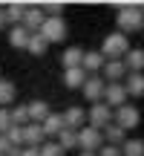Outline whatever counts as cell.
<instances>
[{"instance_id": "6da1fadb", "label": "cell", "mask_w": 144, "mask_h": 156, "mask_svg": "<svg viewBox=\"0 0 144 156\" xmlns=\"http://www.w3.org/2000/svg\"><path fill=\"white\" fill-rule=\"evenodd\" d=\"M115 23H118V32H124V35L141 32L144 29V12L139 9V3H124V6H118Z\"/></svg>"}, {"instance_id": "7a4b0ae2", "label": "cell", "mask_w": 144, "mask_h": 156, "mask_svg": "<svg viewBox=\"0 0 144 156\" xmlns=\"http://www.w3.org/2000/svg\"><path fill=\"white\" fill-rule=\"evenodd\" d=\"M130 52V38L124 32H110L101 44V55L107 61H124V55Z\"/></svg>"}, {"instance_id": "3957f363", "label": "cell", "mask_w": 144, "mask_h": 156, "mask_svg": "<svg viewBox=\"0 0 144 156\" xmlns=\"http://www.w3.org/2000/svg\"><path fill=\"white\" fill-rule=\"evenodd\" d=\"M87 124L104 133L110 124H115V110H112L110 104H104V101H98V104H92L87 110Z\"/></svg>"}, {"instance_id": "277c9868", "label": "cell", "mask_w": 144, "mask_h": 156, "mask_svg": "<svg viewBox=\"0 0 144 156\" xmlns=\"http://www.w3.org/2000/svg\"><path fill=\"white\" fill-rule=\"evenodd\" d=\"M78 147L81 151H87V153H98L101 147H104V133L101 130H95V127H81L78 130Z\"/></svg>"}, {"instance_id": "5b68a950", "label": "cell", "mask_w": 144, "mask_h": 156, "mask_svg": "<svg viewBox=\"0 0 144 156\" xmlns=\"http://www.w3.org/2000/svg\"><path fill=\"white\" fill-rule=\"evenodd\" d=\"M139 122H141V113H139V107L130 104V101L115 110V124H118V127H124L127 133H130L133 127H139Z\"/></svg>"}, {"instance_id": "8992f818", "label": "cell", "mask_w": 144, "mask_h": 156, "mask_svg": "<svg viewBox=\"0 0 144 156\" xmlns=\"http://www.w3.org/2000/svg\"><path fill=\"white\" fill-rule=\"evenodd\" d=\"M40 35L49 41V46H52V44H61V41L67 38V23H63V17H46Z\"/></svg>"}, {"instance_id": "52a82bcc", "label": "cell", "mask_w": 144, "mask_h": 156, "mask_svg": "<svg viewBox=\"0 0 144 156\" xmlns=\"http://www.w3.org/2000/svg\"><path fill=\"white\" fill-rule=\"evenodd\" d=\"M104 90H107V81H104V78H101V75H89L87 84L81 87V93H84V98H87V101L98 104V101H104Z\"/></svg>"}, {"instance_id": "ba28073f", "label": "cell", "mask_w": 144, "mask_h": 156, "mask_svg": "<svg viewBox=\"0 0 144 156\" xmlns=\"http://www.w3.org/2000/svg\"><path fill=\"white\" fill-rule=\"evenodd\" d=\"M101 78H104L107 84H124V78H127L124 61H107L104 69H101Z\"/></svg>"}, {"instance_id": "9c48e42d", "label": "cell", "mask_w": 144, "mask_h": 156, "mask_svg": "<svg viewBox=\"0 0 144 156\" xmlns=\"http://www.w3.org/2000/svg\"><path fill=\"white\" fill-rule=\"evenodd\" d=\"M127 90H124V84H107V90H104V104H110L112 110H118V107H124L127 104Z\"/></svg>"}, {"instance_id": "30bf717a", "label": "cell", "mask_w": 144, "mask_h": 156, "mask_svg": "<svg viewBox=\"0 0 144 156\" xmlns=\"http://www.w3.org/2000/svg\"><path fill=\"white\" fill-rule=\"evenodd\" d=\"M43 23H46V12L40 9V6H29V9H26V17H23V26L35 35V32L43 29Z\"/></svg>"}, {"instance_id": "8fae6325", "label": "cell", "mask_w": 144, "mask_h": 156, "mask_svg": "<svg viewBox=\"0 0 144 156\" xmlns=\"http://www.w3.org/2000/svg\"><path fill=\"white\" fill-rule=\"evenodd\" d=\"M63 124H67L69 130L87 127V110H84V107H67V113H63Z\"/></svg>"}, {"instance_id": "7c38bea8", "label": "cell", "mask_w": 144, "mask_h": 156, "mask_svg": "<svg viewBox=\"0 0 144 156\" xmlns=\"http://www.w3.org/2000/svg\"><path fill=\"white\" fill-rule=\"evenodd\" d=\"M23 130H26V147H43L46 142H49L46 133H43V124H35L32 122V124H26Z\"/></svg>"}, {"instance_id": "4fadbf2b", "label": "cell", "mask_w": 144, "mask_h": 156, "mask_svg": "<svg viewBox=\"0 0 144 156\" xmlns=\"http://www.w3.org/2000/svg\"><path fill=\"white\" fill-rule=\"evenodd\" d=\"M89 73L84 67H75V69H63V84H67L69 90H81L84 84H87Z\"/></svg>"}, {"instance_id": "5bb4252c", "label": "cell", "mask_w": 144, "mask_h": 156, "mask_svg": "<svg viewBox=\"0 0 144 156\" xmlns=\"http://www.w3.org/2000/svg\"><path fill=\"white\" fill-rule=\"evenodd\" d=\"M29 41H32V32H29L23 23H20V26H12V29H9V44L15 46V49H26Z\"/></svg>"}, {"instance_id": "9a60e30c", "label": "cell", "mask_w": 144, "mask_h": 156, "mask_svg": "<svg viewBox=\"0 0 144 156\" xmlns=\"http://www.w3.org/2000/svg\"><path fill=\"white\" fill-rule=\"evenodd\" d=\"M124 90H127V95H133V98H141L144 95V73H127Z\"/></svg>"}, {"instance_id": "2e32d148", "label": "cell", "mask_w": 144, "mask_h": 156, "mask_svg": "<svg viewBox=\"0 0 144 156\" xmlns=\"http://www.w3.org/2000/svg\"><path fill=\"white\" fill-rule=\"evenodd\" d=\"M84 55H87V52H84L81 46H69V49H63V55H61V64H63V69L84 67Z\"/></svg>"}, {"instance_id": "e0dca14e", "label": "cell", "mask_w": 144, "mask_h": 156, "mask_svg": "<svg viewBox=\"0 0 144 156\" xmlns=\"http://www.w3.org/2000/svg\"><path fill=\"white\" fill-rule=\"evenodd\" d=\"M63 130H67V124H63V113H49V119L43 122V133H46V139L49 136H61Z\"/></svg>"}, {"instance_id": "ac0fdd59", "label": "cell", "mask_w": 144, "mask_h": 156, "mask_svg": "<svg viewBox=\"0 0 144 156\" xmlns=\"http://www.w3.org/2000/svg\"><path fill=\"white\" fill-rule=\"evenodd\" d=\"M49 104L46 101H40V98H35V101H29V119H32L35 124H43L46 119H49Z\"/></svg>"}, {"instance_id": "d6986e66", "label": "cell", "mask_w": 144, "mask_h": 156, "mask_svg": "<svg viewBox=\"0 0 144 156\" xmlns=\"http://www.w3.org/2000/svg\"><path fill=\"white\" fill-rule=\"evenodd\" d=\"M124 67H127V73H144V49H130L127 55H124Z\"/></svg>"}, {"instance_id": "ffe728a7", "label": "cell", "mask_w": 144, "mask_h": 156, "mask_svg": "<svg viewBox=\"0 0 144 156\" xmlns=\"http://www.w3.org/2000/svg\"><path fill=\"white\" fill-rule=\"evenodd\" d=\"M104 64H107V58L101 55V49H98V52H87V55H84V69H87L89 75H98L101 69H104Z\"/></svg>"}, {"instance_id": "44dd1931", "label": "cell", "mask_w": 144, "mask_h": 156, "mask_svg": "<svg viewBox=\"0 0 144 156\" xmlns=\"http://www.w3.org/2000/svg\"><path fill=\"white\" fill-rule=\"evenodd\" d=\"M127 139H130V136H127V130H124V127H118V124H110V127L104 130V145H115V147H121Z\"/></svg>"}, {"instance_id": "7402d4cb", "label": "cell", "mask_w": 144, "mask_h": 156, "mask_svg": "<svg viewBox=\"0 0 144 156\" xmlns=\"http://www.w3.org/2000/svg\"><path fill=\"white\" fill-rule=\"evenodd\" d=\"M17 101V87L9 78H0V107H9Z\"/></svg>"}, {"instance_id": "603a6c76", "label": "cell", "mask_w": 144, "mask_h": 156, "mask_svg": "<svg viewBox=\"0 0 144 156\" xmlns=\"http://www.w3.org/2000/svg\"><path fill=\"white\" fill-rule=\"evenodd\" d=\"M3 9H6V20L15 23V26H20L23 17H26V9H29V6H26V3H9V6H3Z\"/></svg>"}, {"instance_id": "cb8c5ba5", "label": "cell", "mask_w": 144, "mask_h": 156, "mask_svg": "<svg viewBox=\"0 0 144 156\" xmlns=\"http://www.w3.org/2000/svg\"><path fill=\"white\" fill-rule=\"evenodd\" d=\"M46 49H49V41H46L40 32H35L32 41H29V46H26V52H29V55H38V58H40V55H46Z\"/></svg>"}, {"instance_id": "d4e9b609", "label": "cell", "mask_w": 144, "mask_h": 156, "mask_svg": "<svg viewBox=\"0 0 144 156\" xmlns=\"http://www.w3.org/2000/svg\"><path fill=\"white\" fill-rule=\"evenodd\" d=\"M12 122H15L17 127L32 124V119H29V104H15V107H12Z\"/></svg>"}, {"instance_id": "484cf974", "label": "cell", "mask_w": 144, "mask_h": 156, "mask_svg": "<svg viewBox=\"0 0 144 156\" xmlns=\"http://www.w3.org/2000/svg\"><path fill=\"white\" fill-rule=\"evenodd\" d=\"M124 156H144V139H127L121 145Z\"/></svg>"}, {"instance_id": "4316f807", "label": "cell", "mask_w": 144, "mask_h": 156, "mask_svg": "<svg viewBox=\"0 0 144 156\" xmlns=\"http://www.w3.org/2000/svg\"><path fill=\"white\" fill-rule=\"evenodd\" d=\"M55 142L63 147V151H72V147H78V130H69V127H67V130H63V133L58 136Z\"/></svg>"}, {"instance_id": "83f0119b", "label": "cell", "mask_w": 144, "mask_h": 156, "mask_svg": "<svg viewBox=\"0 0 144 156\" xmlns=\"http://www.w3.org/2000/svg\"><path fill=\"white\" fill-rule=\"evenodd\" d=\"M6 139H9V142H12L15 147H26V130L15 124V127H12L9 133H6Z\"/></svg>"}, {"instance_id": "f1b7e54d", "label": "cell", "mask_w": 144, "mask_h": 156, "mask_svg": "<svg viewBox=\"0 0 144 156\" xmlns=\"http://www.w3.org/2000/svg\"><path fill=\"white\" fill-rule=\"evenodd\" d=\"M12 127H15V122H12V107H0V136H6Z\"/></svg>"}, {"instance_id": "f546056e", "label": "cell", "mask_w": 144, "mask_h": 156, "mask_svg": "<svg viewBox=\"0 0 144 156\" xmlns=\"http://www.w3.org/2000/svg\"><path fill=\"white\" fill-rule=\"evenodd\" d=\"M46 17H63V3H40Z\"/></svg>"}, {"instance_id": "4dcf8cb0", "label": "cell", "mask_w": 144, "mask_h": 156, "mask_svg": "<svg viewBox=\"0 0 144 156\" xmlns=\"http://www.w3.org/2000/svg\"><path fill=\"white\" fill-rule=\"evenodd\" d=\"M63 153H67V151H63L58 142H46V145L40 147V156H63Z\"/></svg>"}, {"instance_id": "1f68e13d", "label": "cell", "mask_w": 144, "mask_h": 156, "mask_svg": "<svg viewBox=\"0 0 144 156\" xmlns=\"http://www.w3.org/2000/svg\"><path fill=\"white\" fill-rule=\"evenodd\" d=\"M98 156H124V153H121V147H115V145H104L98 151Z\"/></svg>"}, {"instance_id": "d6a6232c", "label": "cell", "mask_w": 144, "mask_h": 156, "mask_svg": "<svg viewBox=\"0 0 144 156\" xmlns=\"http://www.w3.org/2000/svg\"><path fill=\"white\" fill-rule=\"evenodd\" d=\"M12 147H15V145H12V142L6 139V136H0V156H6V153L12 151Z\"/></svg>"}, {"instance_id": "836d02e7", "label": "cell", "mask_w": 144, "mask_h": 156, "mask_svg": "<svg viewBox=\"0 0 144 156\" xmlns=\"http://www.w3.org/2000/svg\"><path fill=\"white\" fill-rule=\"evenodd\" d=\"M23 156H40V147H23Z\"/></svg>"}, {"instance_id": "e575fe53", "label": "cell", "mask_w": 144, "mask_h": 156, "mask_svg": "<svg viewBox=\"0 0 144 156\" xmlns=\"http://www.w3.org/2000/svg\"><path fill=\"white\" fill-rule=\"evenodd\" d=\"M6 23H9V20H6V9H3V6H0V29H3Z\"/></svg>"}, {"instance_id": "d590c367", "label": "cell", "mask_w": 144, "mask_h": 156, "mask_svg": "<svg viewBox=\"0 0 144 156\" xmlns=\"http://www.w3.org/2000/svg\"><path fill=\"white\" fill-rule=\"evenodd\" d=\"M6 156H23V147H12V151L6 153Z\"/></svg>"}, {"instance_id": "8d00e7d4", "label": "cell", "mask_w": 144, "mask_h": 156, "mask_svg": "<svg viewBox=\"0 0 144 156\" xmlns=\"http://www.w3.org/2000/svg\"><path fill=\"white\" fill-rule=\"evenodd\" d=\"M81 156H98V153H87V151H81Z\"/></svg>"}, {"instance_id": "74e56055", "label": "cell", "mask_w": 144, "mask_h": 156, "mask_svg": "<svg viewBox=\"0 0 144 156\" xmlns=\"http://www.w3.org/2000/svg\"><path fill=\"white\" fill-rule=\"evenodd\" d=\"M139 9H141V12H144V3H139Z\"/></svg>"}]
</instances>
